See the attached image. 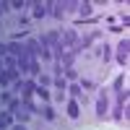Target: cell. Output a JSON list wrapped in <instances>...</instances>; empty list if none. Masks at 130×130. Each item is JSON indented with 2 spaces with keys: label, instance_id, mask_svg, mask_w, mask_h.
<instances>
[{
  "label": "cell",
  "instance_id": "obj_1",
  "mask_svg": "<svg viewBox=\"0 0 130 130\" xmlns=\"http://www.w3.org/2000/svg\"><path fill=\"white\" fill-rule=\"evenodd\" d=\"M68 115H70V117H75V115H78V107H75V102H70V107H68Z\"/></svg>",
  "mask_w": 130,
  "mask_h": 130
},
{
  "label": "cell",
  "instance_id": "obj_2",
  "mask_svg": "<svg viewBox=\"0 0 130 130\" xmlns=\"http://www.w3.org/2000/svg\"><path fill=\"white\" fill-rule=\"evenodd\" d=\"M16 130H24V127H16Z\"/></svg>",
  "mask_w": 130,
  "mask_h": 130
}]
</instances>
